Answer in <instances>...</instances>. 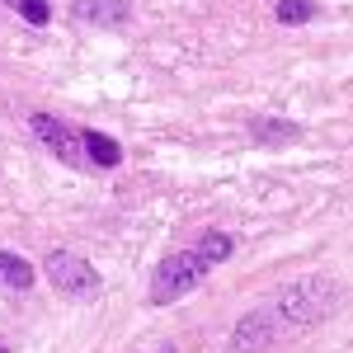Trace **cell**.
Wrapping results in <instances>:
<instances>
[{
	"label": "cell",
	"mask_w": 353,
	"mask_h": 353,
	"mask_svg": "<svg viewBox=\"0 0 353 353\" xmlns=\"http://www.w3.org/2000/svg\"><path fill=\"white\" fill-rule=\"evenodd\" d=\"M339 297V283L334 278H301L292 288H283V297L273 301V316H278V325H311V321H321L330 306Z\"/></svg>",
	"instance_id": "obj_1"
},
{
	"label": "cell",
	"mask_w": 353,
	"mask_h": 353,
	"mask_svg": "<svg viewBox=\"0 0 353 353\" xmlns=\"http://www.w3.org/2000/svg\"><path fill=\"white\" fill-rule=\"evenodd\" d=\"M208 269H212V264H208L198 250H179V254H170L161 269H156V278H151V301L165 306V301L193 292V288L208 278Z\"/></svg>",
	"instance_id": "obj_2"
},
{
	"label": "cell",
	"mask_w": 353,
	"mask_h": 353,
	"mask_svg": "<svg viewBox=\"0 0 353 353\" xmlns=\"http://www.w3.org/2000/svg\"><path fill=\"white\" fill-rule=\"evenodd\" d=\"M48 278H52L57 292H66V297H94L99 292L94 264H85L81 254H66V250H57L52 259H48Z\"/></svg>",
	"instance_id": "obj_3"
},
{
	"label": "cell",
	"mask_w": 353,
	"mask_h": 353,
	"mask_svg": "<svg viewBox=\"0 0 353 353\" xmlns=\"http://www.w3.org/2000/svg\"><path fill=\"white\" fill-rule=\"evenodd\" d=\"M33 132L48 141V151H57L66 165H90L85 161V141L76 128H66L61 118H52V113H33Z\"/></svg>",
	"instance_id": "obj_4"
},
{
	"label": "cell",
	"mask_w": 353,
	"mask_h": 353,
	"mask_svg": "<svg viewBox=\"0 0 353 353\" xmlns=\"http://www.w3.org/2000/svg\"><path fill=\"white\" fill-rule=\"evenodd\" d=\"M278 316H273V306H264V311H250L241 325H236V334H231V349L236 353H259L269 349L273 339H278Z\"/></svg>",
	"instance_id": "obj_5"
},
{
	"label": "cell",
	"mask_w": 353,
	"mask_h": 353,
	"mask_svg": "<svg viewBox=\"0 0 353 353\" xmlns=\"http://www.w3.org/2000/svg\"><path fill=\"white\" fill-rule=\"evenodd\" d=\"M28 283H33V264H28L24 254L0 250V292H24Z\"/></svg>",
	"instance_id": "obj_6"
},
{
	"label": "cell",
	"mask_w": 353,
	"mask_h": 353,
	"mask_svg": "<svg viewBox=\"0 0 353 353\" xmlns=\"http://www.w3.org/2000/svg\"><path fill=\"white\" fill-rule=\"evenodd\" d=\"M76 14L90 24H123L128 19V0H76Z\"/></svg>",
	"instance_id": "obj_7"
},
{
	"label": "cell",
	"mask_w": 353,
	"mask_h": 353,
	"mask_svg": "<svg viewBox=\"0 0 353 353\" xmlns=\"http://www.w3.org/2000/svg\"><path fill=\"white\" fill-rule=\"evenodd\" d=\"M81 141H85V161H94V165H118L123 161V146L104 132H85Z\"/></svg>",
	"instance_id": "obj_8"
},
{
	"label": "cell",
	"mask_w": 353,
	"mask_h": 353,
	"mask_svg": "<svg viewBox=\"0 0 353 353\" xmlns=\"http://www.w3.org/2000/svg\"><path fill=\"white\" fill-rule=\"evenodd\" d=\"M5 5H10L14 14H24L28 24H38V28L52 19V5H48V0H5Z\"/></svg>",
	"instance_id": "obj_9"
},
{
	"label": "cell",
	"mask_w": 353,
	"mask_h": 353,
	"mask_svg": "<svg viewBox=\"0 0 353 353\" xmlns=\"http://www.w3.org/2000/svg\"><path fill=\"white\" fill-rule=\"evenodd\" d=\"M316 14V0H278V19L283 24H306Z\"/></svg>",
	"instance_id": "obj_10"
},
{
	"label": "cell",
	"mask_w": 353,
	"mask_h": 353,
	"mask_svg": "<svg viewBox=\"0 0 353 353\" xmlns=\"http://www.w3.org/2000/svg\"><path fill=\"white\" fill-rule=\"evenodd\" d=\"M198 254H203L208 264H221V259L231 254V236H221V231H212V236H203V245H198Z\"/></svg>",
	"instance_id": "obj_11"
},
{
	"label": "cell",
	"mask_w": 353,
	"mask_h": 353,
	"mask_svg": "<svg viewBox=\"0 0 353 353\" xmlns=\"http://www.w3.org/2000/svg\"><path fill=\"white\" fill-rule=\"evenodd\" d=\"M0 353H5V349H0Z\"/></svg>",
	"instance_id": "obj_12"
}]
</instances>
